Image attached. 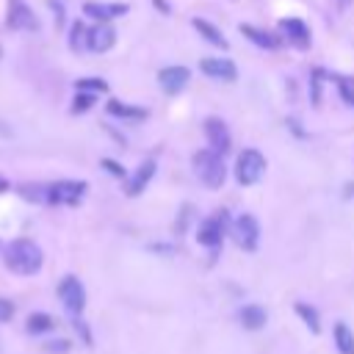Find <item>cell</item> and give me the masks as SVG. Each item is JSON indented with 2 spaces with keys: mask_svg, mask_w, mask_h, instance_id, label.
Listing matches in <instances>:
<instances>
[{
  "mask_svg": "<svg viewBox=\"0 0 354 354\" xmlns=\"http://www.w3.org/2000/svg\"><path fill=\"white\" fill-rule=\"evenodd\" d=\"M3 260H6V268L19 274V277H30L41 268L44 263V254L39 249V243H33L30 238H17L6 246L3 252Z\"/></svg>",
  "mask_w": 354,
  "mask_h": 354,
  "instance_id": "cell-1",
  "label": "cell"
},
{
  "mask_svg": "<svg viewBox=\"0 0 354 354\" xmlns=\"http://www.w3.org/2000/svg\"><path fill=\"white\" fill-rule=\"evenodd\" d=\"M191 166H194L196 180H199L205 188H210V191L221 188V185H224V180H227L224 158H221V155H216L213 149H196V152L191 155Z\"/></svg>",
  "mask_w": 354,
  "mask_h": 354,
  "instance_id": "cell-2",
  "label": "cell"
},
{
  "mask_svg": "<svg viewBox=\"0 0 354 354\" xmlns=\"http://www.w3.org/2000/svg\"><path fill=\"white\" fill-rule=\"evenodd\" d=\"M263 174H266V155L260 149H254V147L243 149L238 155V160H235V180H238V185L249 188V185L260 183Z\"/></svg>",
  "mask_w": 354,
  "mask_h": 354,
  "instance_id": "cell-3",
  "label": "cell"
},
{
  "mask_svg": "<svg viewBox=\"0 0 354 354\" xmlns=\"http://www.w3.org/2000/svg\"><path fill=\"white\" fill-rule=\"evenodd\" d=\"M230 213L221 207V210H216V213H210L202 224H199V230H196V241L202 243V246H207V249H218L221 246V241H224V232L230 230Z\"/></svg>",
  "mask_w": 354,
  "mask_h": 354,
  "instance_id": "cell-4",
  "label": "cell"
},
{
  "mask_svg": "<svg viewBox=\"0 0 354 354\" xmlns=\"http://www.w3.org/2000/svg\"><path fill=\"white\" fill-rule=\"evenodd\" d=\"M230 235H232V241H235L243 252H254L257 243H260V221H257L252 213H241V216L232 218Z\"/></svg>",
  "mask_w": 354,
  "mask_h": 354,
  "instance_id": "cell-5",
  "label": "cell"
},
{
  "mask_svg": "<svg viewBox=\"0 0 354 354\" xmlns=\"http://www.w3.org/2000/svg\"><path fill=\"white\" fill-rule=\"evenodd\" d=\"M58 299H61V304H64L66 313H72L75 318H80V313L86 307V288H83V282L75 274H66L58 282Z\"/></svg>",
  "mask_w": 354,
  "mask_h": 354,
  "instance_id": "cell-6",
  "label": "cell"
},
{
  "mask_svg": "<svg viewBox=\"0 0 354 354\" xmlns=\"http://www.w3.org/2000/svg\"><path fill=\"white\" fill-rule=\"evenodd\" d=\"M88 185L83 180H58L47 185V202L50 205H77Z\"/></svg>",
  "mask_w": 354,
  "mask_h": 354,
  "instance_id": "cell-7",
  "label": "cell"
},
{
  "mask_svg": "<svg viewBox=\"0 0 354 354\" xmlns=\"http://www.w3.org/2000/svg\"><path fill=\"white\" fill-rule=\"evenodd\" d=\"M202 130H205V138H207V149H213L216 155H227L230 147H232V136H230V127L227 122H221L218 116H207L202 122Z\"/></svg>",
  "mask_w": 354,
  "mask_h": 354,
  "instance_id": "cell-8",
  "label": "cell"
},
{
  "mask_svg": "<svg viewBox=\"0 0 354 354\" xmlns=\"http://www.w3.org/2000/svg\"><path fill=\"white\" fill-rule=\"evenodd\" d=\"M279 33L288 44H293L296 50H307L310 41H313V33H310V25L301 19V17H282L279 19Z\"/></svg>",
  "mask_w": 354,
  "mask_h": 354,
  "instance_id": "cell-9",
  "label": "cell"
},
{
  "mask_svg": "<svg viewBox=\"0 0 354 354\" xmlns=\"http://www.w3.org/2000/svg\"><path fill=\"white\" fill-rule=\"evenodd\" d=\"M6 25H8L11 30H39V19H36L33 8H30L25 0H8Z\"/></svg>",
  "mask_w": 354,
  "mask_h": 354,
  "instance_id": "cell-10",
  "label": "cell"
},
{
  "mask_svg": "<svg viewBox=\"0 0 354 354\" xmlns=\"http://www.w3.org/2000/svg\"><path fill=\"white\" fill-rule=\"evenodd\" d=\"M113 44H116V30H113V25L97 22V25L88 28V33H86V50H91V53H108Z\"/></svg>",
  "mask_w": 354,
  "mask_h": 354,
  "instance_id": "cell-11",
  "label": "cell"
},
{
  "mask_svg": "<svg viewBox=\"0 0 354 354\" xmlns=\"http://www.w3.org/2000/svg\"><path fill=\"white\" fill-rule=\"evenodd\" d=\"M188 80H191V72H188V66H180V64L163 66V69L158 72V83H160V88H163L166 94H180V91L188 86Z\"/></svg>",
  "mask_w": 354,
  "mask_h": 354,
  "instance_id": "cell-12",
  "label": "cell"
},
{
  "mask_svg": "<svg viewBox=\"0 0 354 354\" xmlns=\"http://www.w3.org/2000/svg\"><path fill=\"white\" fill-rule=\"evenodd\" d=\"M199 72L207 75V77H213V80H224V83H230V80L238 77V66L230 58H202L199 61Z\"/></svg>",
  "mask_w": 354,
  "mask_h": 354,
  "instance_id": "cell-13",
  "label": "cell"
},
{
  "mask_svg": "<svg viewBox=\"0 0 354 354\" xmlns=\"http://www.w3.org/2000/svg\"><path fill=\"white\" fill-rule=\"evenodd\" d=\"M83 14L91 17L94 22H111L122 14H127V3H97V0H86L83 3Z\"/></svg>",
  "mask_w": 354,
  "mask_h": 354,
  "instance_id": "cell-14",
  "label": "cell"
},
{
  "mask_svg": "<svg viewBox=\"0 0 354 354\" xmlns=\"http://www.w3.org/2000/svg\"><path fill=\"white\" fill-rule=\"evenodd\" d=\"M155 171H158V163H155L152 158H147V160L133 171V177L124 183V194H127V196H138V194L152 183Z\"/></svg>",
  "mask_w": 354,
  "mask_h": 354,
  "instance_id": "cell-15",
  "label": "cell"
},
{
  "mask_svg": "<svg viewBox=\"0 0 354 354\" xmlns=\"http://www.w3.org/2000/svg\"><path fill=\"white\" fill-rule=\"evenodd\" d=\"M191 25H194V30L207 41V44H213V47H221V50H227L230 47V41H227V36L210 22V19H205V17H194L191 19Z\"/></svg>",
  "mask_w": 354,
  "mask_h": 354,
  "instance_id": "cell-16",
  "label": "cell"
},
{
  "mask_svg": "<svg viewBox=\"0 0 354 354\" xmlns=\"http://www.w3.org/2000/svg\"><path fill=\"white\" fill-rule=\"evenodd\" d=\"M238 321H241V326H243V329L257 332V329H263V326H266L268 313H266V307H260V304H243V307L238 310Z\"/></svg>",
  "mask_w": 354,
  "mask_h": 354,
  "instance_id": "cell-17",
  "label": "cell"
},
{
  "mask_svg": "<svg viewBox=\"0 0 354 354\" xmlns=\"http://www.w3.org/2000/svg\"><path fill=\"white\" fill-rule=\"evenodd\" d=\"M238 30H241L246 39H252L257 47H263V50H279V47H282L279 36L271 33V30H263V28H254V25H241Z\"/></svg>",
  "mask_w": 354,
  "mask_h": 354,
  "instance_id": "cell-18",
  "label": "cell"
},
{
  "mask_svg": "<svg viewBox=\"0 0 354 354\" xmlns=\"http://www.w3.org/2000/svg\"><path fill=\"white\" fill-rule=\"evenodd\" d=\"M105 111H108L111 116L130 119V122H144V119L149 116V111H147V108H141V105H127V102H122V100H108Z\"/></svg>",
  "mask_w": 354,
  "mask_h": 354,
  "instance_id": "cell-19",
  "label": "cell"
},
{
  "mask_svg": "<svg viewBox=\"0 0 354 354\" xmlns=\"http://www.w3.org/2000/svg\"><path fill=\"white\" fill-rule=\"evenodd\" d=\"M332 337H335V346H337L340 354H354V332H351V326L346 321H337L335 324Z\"/></svg>",
  "mask_w": 354,
  "mask_h": 354,
  "instance_id": "cell-20",
  "label": "cell"
},
{
  "mask_svg": "<svg viewBox=\"0 0 354 354\" xmlns=\"http://www.w3.org/2000/svg\"><path fill=\"white\" fill-rule=\"evenodd\" d=\"M25 329H28L30 335H44V332H53V329H55V318H53V315H47V313H30V315H28Z\"/></svg>",
  "mask_w": 354,
  "mask_h": 354,
  "instance_id": "cell-21",
  "label": "cell"
},
{
  "mask_svg": "<svg viewBox=\"0 0 354 354\" xmlns=\"http://www.w3.org/2000/svg\"><path fill=\"white\" fill-rule=\"evenodd\" d=\"M296 315L304 321V326H307L313 335L321 332V318H318V310H315L313 304H307V301H296Z\"/></svg>",
  "mask_w": 354,
  "mask_h": 354,
  "instance_id": "cell-22",
  "label": "cell"
},
{
  "mask_svg": "<svg viewBox=\"0 0 354 354\" xmlns=\"http://www.w3.org/2000/svg\"><path fill=\"white\" fill-rule=\"evenodd\" d=\"M75 88L77 91H83V94H102V91H108V80H102V77H77L75 80Z\"/></svg>",
  "mask_w": 354,
  "mask_h": 354,
  "instance_id": "cell-23",
  "label": "cell"
},
{
  "mask_svg": "<svg viewBox=\"0 0 354 354\" xmlns=\"http://www.w3.org/2000/svg\"><path fill=\"white\" fill-rule=\"evenodd\" d=\"M326 77L337 83V94H340V100H343L346 105L354 108V80H351V77H343V75H326Z\"/></svg>",
  "mask_w": 354,
  "mask_h": 354,
  "instance_id": "cell-24",
  "label": "cell"
},
{
  "mask_svg": "<svg viewBox=\"0 0 354 354\" xmlns=\"http://www.w3.org/2000/svg\"><path fill=\"white\" fill-rule=\"evenodd\" d=\"M86 33H88V28L77 19V22H72V30H69V47L75 50V53H80V50H86Z\"/></svg>",
  "mask_w": 354,
  "mask_h": 354,
  "instance_id": "cell-25",
  "label": "cell"
},
{
  "mask_svg": "<svg viewBox=\"0 0 354 354\" xmlns=\"http://www.w3.org/2000/svg\"><path fill=\"white\" fill-rule=\"evenodd\" d=\"M19 194H22L28 202H47V185H39V183H25V185H19Z\"/></svg>",
  "mask_w": 354,
  "mask_h": 354,
  "instance_id": "cell-26",
  "label": "cell"
},
{
  "mask_svg": "<svg viewBox=\"0 0 354 354\" xmlns=\"http://www.w3.org/2000/svg\"><path fill=\"white\" fill-rule=\"evenodd\" d=\"M94 102H97L94 94H83V91H77L75 100H72V113H86L88 108H94Z\"/></svg>",
  "mask_w": 354,
  "mask_h": 354,
  "instance_id": "cell-27",
  "label": "cell"
},
{
  "mask_svg": "<svg viewBox=\"0 0 354 354\" xmlns=\"http://www.w3.org/2000/svg\"><path fill=\"white\" fill-rule=\"evenodd\" d=\"M100 166H102L105 171H111V174H116V177H127V171H124V166H122V163H116V160H111V158H102V160H100Z\"/></svg>",
  "mask_w": 354,
  "mask_h": 354,
  "instance_id": "cell-28",
  "label": "cell"
},
{
  "mask_svg": "<svg viewBox=\"0 0 354 354\" xmlns=\"http://www.w3.org/2000/svg\"><path fill=\"white\" fill-rule=\"evenodd\" d=\"M11 315H14V301H8V299L0 296V324L11 321Z\"/></svg>",
  "mask_w": 354,
  "mask_h": 354,
  "instance_id": "cell-29",
  "label": "cell"
},
{
  "mask_svg": "<svg viewBox=\"0 0 354 354\" xmlns=\"http://www.w3.org/2000/svg\"><path fill=\"white\" fill-rule=\"evenodd\" d=\"M75 329L80 332V337H83V343H86V346H91V332L86 329V324H83L80 318H75Z\"/></svg>",
  "mask_w": 354,
  "mask_h": 354,
  "instance_id": "cell-30",
  "label": "cell"
},
{
  "mask_svg": "<svg viewBox=\"0 0 354 354\" xmlns=\"http://www.w3.org/2000/svg\"><path fill=\"white\" fill-rule=\"evenodd\" d=\"M50 8H53V14H55V19H58L55 25H61V22H64V6H61L58 0H50Z\"/></svg>",
  "mask_w": 354,
  "mask_h": 354,
  "instance_id": "cell-31",
  "label": "cell"
},
{
  "mask_svg": "<svg viewBox=\"0 0 354 354\" xmlns=\"http://www.w3.org/2000/svg\"><path fill=\"white\" fill-rule=\"evenodd\" d=\"M47 351H69V340H53L47 343Z\"/></svg>",
  "mask_w": 354,
  "mask_h": 354,
  "instance_id": "cell-32",
  "label": "cell"
},
{
  "mask_svg": "<svg viewBox=\"0 0 354 354\" xmlns=\"http://www.w3.org/2000/svg\"><path fill=\"white\" fill-rule=\"evenodd\" d=\"M354 0H335V6H337V11H346L348 6H351Z\"/></svg>",
  "mask_w": 354,
  "mask_h": 354,
  "instance_id": "cell-33",
  "label": "cell"
},
{
  "mask_svg": "<svg viewBox=\"0 0 354 354\" xmlns=\"http://www.w3.org/2000/svg\"><path fill=\"white\" fill-rule=\"evenodd\" d=\"M152 3H155V6H158V8H160V11H163V14H169V11H171V8H169V6H166V0H152Z\"/></svg>",
  "mask_w": 354,
  "mask_h": 354,
  "instance_id": "cell-34",
  "label": "cell"
},
{
  "mask_svg": "<svg viewBox=\"0 0 354 354\" xmlns=\"http://www.w3.org/2000/svg\"><path fill=\"white\" fill-rule=\"evenodd\" d=\"M3 191H8V180L0 174V194H3Z\"/></svg>",
  "mask_w": 354,
  "mask_h": 354,
  "instance_id": "cell-35",
  "label": "cell"
},
{
  "mask_svg": "<svg viewBox=\"0 0 354 354\" xmlns=\"http://www.w3.org/2000/svg\"><path fill=\"white\" fill-rule=\"evenodd\" d=\"M0 55H3V47H0Z\"/></svg>",
  "mask_w": 354,
  "mask_h": 354,
  "instance_id": "cell-36",
  "label": "cell"
}]
</instances>
